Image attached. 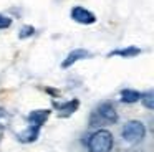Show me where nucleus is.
<instances>
[{
    "label": "nucleus",
    "mask_w": 154,
    "mask_h": 152,
    "mask_svg": "<svg viewBox=\"0 0 154 152\" xmlns=\"http://www.w3.org/2000/svg\"><path fill=\"white\" fill-rule=\"evenodd\" d=\"M121 135L128 144H139L146 137V126L141 121H129L123 126Z\"/></svg>",
    "instance_id": "nucleus-3"
},
{
    "label": "nucleus",
    "mask_w": 154,
    "mask_h": 152,
    "mask_svg": "<svg viewBox=\"0 0 154 152\" xmlns=\"http://www.w3.org/2000/svg\"><path fill=\"white\" fill-rule=\"evenodd\" d=\"M143 50L136 48V46H128V48H119L109 53V56H121V58H134V56L141 55Z\"/></svg>",
    "instance_id": "nucleus-9"
},
{
    "label": "nucleus",
    "mask_w": 154,
    "mask_h": 152,
    "mask_svg": "<svg viewBox=\"0 0 154 152\" xmlns=\"http://www.w3.org/2000/svg\"><path fill=\"white\" fill-rule=\"evenodd\" d=\"M50 114H51L50 109H35V111H32L30 114L27 116V119H28L30 124L43 126L45 122H47V119L50 117Z\"/></svg>",
    "instance_id": "nucleus-8"
},
{
    "label": "nucleus",
    "mask_w": 154,
    "mask_h": 152,
    "mask_svg": "<svg viewBox=\"0 0 154 152\" xmlns=\"http://www.w3.org/2000/svg\"><path fill=\"white\" fill-rule=\"evenodd\" d=\"M33 33H35V28H33V26H30V25H27V26H23V28L20 30V33H18V38L25 40V38H28V36H32Z\"/></svg>",
    "instance_id": "nucleus-12"
},
{
    "label": "nucleus",
    "mask_w": 154,
    "mask_h": 152,
    "mask_svg": "<svg viewBox=\"0 0 154 152\" xmlns=\"http://www.w3.org/2000/svg\"><path fill=\"white\" fill-rule=\"evenodd\" d=\"M53 108L60 111V116H61V117H68V116L73 114V112L76 111L78 108H80V101H78V99H71V101L61 102V104L53 102Z\"/></svg>",
    "instance_id": "nucleus-7"
},
{
    "label": "nucleus",
    "mask_w": 154,
    "mask_h": 152,
    "mask_svg": "<svg viewBox=\"0 0 154 152\" xmlns=\"http://www.w3.org/2000/svg\"><path fill=\"white\" fill-rule=\"evenodd\" d=\"M119 116H118L116 106L113 101H104L101 104H98L93 109L90 116V124L93 127H103V126H113L118 122Z\"/></svg>",
    "instance_id": "nucleus-1"
},
{
    "label": "nucleus",
    "mask_w": 154,
    "mask_h": 152,
    "mask_svg": "<svg viewBox=\"0 0 154 152\" xmlns=\"http://www.w3.org/2000/svg\"><path fill=\"white\" fill-rule=\"evenodd\" d=\"M139 101L143 102V106L146 109L152 111V109H154V91H152V89H149V91H146V93H141Z\"/></svg>",
    "instance_id": "nucleus-11"
},
{
    "label": "nucleus",
    "mask_w": 154,
    "mask_h": 152,
    "mask_svg": "<svg viewBox=\"0 0 154 152\" xmlns=\"http://www.w3.org/2000/svg\"><path fill=\"white\" fill-rule=\"evenodd\" d=\"M10 25H12V18H8V17H5V15H2V13H0V30L8 28Z\"/></svg>",
    "instance_id": "nucleus-13"
},
{
    "label": "nucleus",
    "mask_w": 154,
    "mask_h": 152,
    "mask_svg": "<svg viewBox=\"0 0 154 152\" xmlns=\"http://www.w3.org/2000/svg\"><path fill=\"white\" fill-rule=\"evenodd\" d=\"M70 15L75 22L81 23V25H93V23L96 22V15H94L91 10L85 8V7H73Z\"/></svg>",
    "instance_id": "nucleus-4"
},
{
    "label": "nucleus",
    "mask_w": 154,
    "mask_h": 152,
    "mask_svg": "<svg viewBox=\"0 0 154 152\" xmlns=\"http://www.w3.org/2000/svg\"><path fill=\"white\" fill-rule=\"evenodd\" d=\"M119 96H121V102H124V104H134V102L139 101L141 93L136 91V89L128 88V89H123V91L119 93Z\"/></svg>",
    "instance_id": "nucleus-10"
},
{
    "label": "nucleus",
    "mask_w": 154,
    "mask_h": 152,
    "mask_svg": "<svg viewBox=\"0 0 154 152\" xmlns=\"http://www.w3.org/2000/svg\"><path fill=\"white\" fill-rule=\"evenodd\" d=\"M86 58H91V51L83 50V48H76V50H73V51L68 53V56L63 59V63H61V68L68 69L70 66H73L76 61H80V59H86Z\"/></svg>",
    "instance_id": "nucleus-5"
},
{
    "label": "nucleus",
    "mask_w": 154,
    "mask_h": 152,
    "mask_svg": "<svg viewBox=\"0 0 154 152\" xmlns=\"http://www.w3.org/2000/svg\"><path fill=\"white\" fill-rule=\"evenodd\" d=\"M114 145V137L108 129H96L86 139V149L90 152H111Z\"/></svg>",
    "instance_id": "nucleus-2"
},
{
    "label": "nucleus",
    "mask_w": 154,
    "mask_h": 152,
    "mask_svg": "<svg viewBox=\"0 0 154 152\" xmlns=\"http://www.w3.org/2000/svg\"><path fill=\"white\" fill-rule=\"evenodd\" d=\"M40 129H42V126H38V124H30L23 132H22V134H18V141L23 142V144H30V142L37 141V139H38V134H40Z\"/></svg>",
    "instance_id": "nucleus-6"
}]
</instances>
